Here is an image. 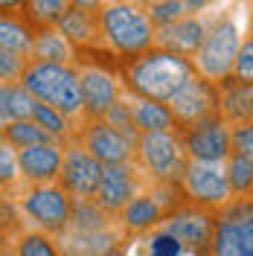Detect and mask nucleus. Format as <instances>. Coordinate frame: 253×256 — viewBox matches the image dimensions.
I'll list each match as a JSON object with an SVG mask.
<instances>
[{
	"instance_id": "nucleus-1",
	"label": "nucleus",
	"mask_w": 253,
	"mask_h": 256,
	"mask_svg": "<svg viewBox=\"0 0 253 256\" xmlns=\"http://www.w3.org/2000/svg\"><path fill=\"white\" fill-rule=\"evenodd\" d=\"M192 76H195V64L190 58L158 47L142 56H134V62L126 67L128 90L154 102H169Z\"/></svg>"
},
{
	"instance_id": "nucleus-2",
	"label": "nucleus",
	"mask_w": 253,
	"mask_h": 256,
	"mask_svg": "<svg viewBox=\"0 0 253 256\" xmlns=\"http://www.w3.org/2000/svg\"><path fill=\"white\" fill-rule=\"evenodd\" d=\"M24 88L38 102L52 105L56 111L70 116L73 122L84 120V99H82V82H79V70L76 67L32 62L26 76H24Z\"/></svg>"
},
{
	"instance_id": "nucleus-3",
	"label": "nucleus",
	"mask_w": 253,
	"mask_h": 256,
	"mask_svg": "<svg viewBox=\"0 0 253 256\" xmlns=\"http://www.w3.org/2000/svg\"><path fill=\"white\" fill-rule=\"evenodd\" d=\"M99 26H102V38L120 56H142L154 47V38H158V26L152 24L148 12H142L131 0L102 6Z\"/></svg>"
},
{
	"instance_id": "nucleus-4",
	"label": "nucleus",
	"mask_w": 253,
	"mask_h": 256,
	"mask_svg": "<svg viewBox=\"0 0 253 256\" xmlns=\"http://www.w3.org/2000/svg\"><path fill=\"white\" fill-rule=\"evenodd\" d=\"M137 160L158 184H180L186 166H190L186 146H184V137L178 131H146V134H140Z\"/></svg>"
},
{
	"instance_id": "nucleus-5",
	"label": "nucleus",
	"mask_w": 253,
	"mask_h": 256,
	"mask_svg": "<svg viewBox=\"0 0 253 256\" xmlns=\"http://www.w3.org/2000/svg\"><path fill=\"white\" fill-rule=\"evenodd\" d=\"M18 210L35 230H44L50 236H62L73 222V198L62 184L30 186L18 198Z\"/></svg>"
},
{
	"instance_id": "nucleus-6",
	"label": "nucleus",
	"mask_w": 253,
	"mask_h": 256,
	"mask_svg": "<svg viewBox=\"0 0 253 256\" xmlns=\"http://www.w3.org/2000/svg\"><path fill=\"white\" fill-rule=\"evenodd\" d=\"M238 50H242V38H238V26L233 20H222L216 24L212 30L206 32L204 47L195 52V73L204 76L212 84H222L224 79L233 76V67H236Z\"/></svg>"
},
{
	"instance_id": "nucleus-7",
	"label": "nucleus",
	"mask_w": 253,
	"mask_h": 256,
	"mask_svg": "<svg viewBox=\"0 0 253 256\" xmlns=\"http://www.w3.org/2000/svg\"><path fill=\"white\" fill-rule=\"evenodd\" d=\"M160 227L166 233H172L174 239L186 248V254L210 256V248H212V239H216V227H218V210L186 204V207L172 210Z\"/></svg>"
},
{
	"instance_id": "nucleus-8",
	"label": "nucleus",
	"mask_w": 253,
	"mask_h": 256,
	"mask_svg": "<svg viewBox=\"0 0 253 256\" xmlns=\"http://www.w3.org/2000/svg\"><path fill=\"white\" fill-rule=\"evenodd\" d=\"M180 190L190 198V204L206 210H224L233 201V190H230V178H227V163H201V160H190Z\"/></svg>"
},
{
	"instance_id": "nucleus-9",
	"label": "nucleus",
	"mask_w": 253,
	"mask_h": 256,
	"mask_svg": "<svg viewBox=\"0 0 253 256\" xmlns=\"http://www.w3.org/2000/svg\"><path fill=\"white\" fill-rule=\"evenodd\" d=\"M102 172H105V163L96 160L82 143H67V154H64L58 184L70 192L73 201H96L99 184H102Z\"/></svg>"
},
{
	"instance_id": "nucleus-10",
	"label": "nucleus",
	"mask_w": 253,
	"mask_h": 256,
	"mask_svg": "<svg viewBox=\"0 0 253 256\" xmlns=\"http://www.w3.org/2000/svg\"><path fill=\"white\" fill-rule=\"evenodd\" d=\"M166 105L172 108L178 128L186 131V128L204 122V120L218 116V84H212V82H206L204 76L195 73Z\"/></svg>"
},
{
	"instance_id": "nucleus-11",
	"label": "nucleus",
	"mask_w": 253,
	"mask_h": 256,
	"mask_svg": "<svg viewBox=\"0 0 253 256\" xmlns=\"http://www.w3.org/2000/svg\"><path fill=\"white\" fill-rule=\"evenodd\" d=\"M184 146L190 160H201V163H227L233 154V126L224 120L222 114L204 120L198 126L184 131Z\"/></svg>"
},
{
	"instance_id": "nucleus-12",
	"label": "nucleus",
	"mask_w": 253,
	"mask_h": 256,
	"mask_svg": "<svg viewBox=\"0 0 253 256\" xmlns=\"http://www.w3.org/2000/svg\"><path fill=\"white\" fill-rule=\"evenodd\" d=\"M79 143L96 160H102L105 166H114V163H134L140 140L120 131V128H114L108 120H94V122H88L82 128Z\"/></svg>"
},
{
	"instance_id": "nucleus-13",
	"label": "nucleus",
	"mask_w": 253,
	"mask_h": 256,
	"mask_svg": "<svg viewBox=\"0 0 253 256\" xmlns=\"http://www.w3.org/2000/svg\"><path fill=\"white\" fill-rule=\"evenodd\" d=\"M79 82H82V99H84V120H105L111 108L120 102V84L105 67H94V64H82Z\"/></svg>"
},
{
	"instance_id": "nucleus-14",
	"label": "nucleus",
	"mask_w": 253,
	"mask_h": 256,
	"mask_svg": "<svg viewBox=\"0 0 253 256\" xmlns=\"http://www.w3.org/2000/svg\"><path fill=\"white\" fill-rule=\"evenodd\" d=\"M64 154H67V143L62 140H52V143H41L18 152L20 160V178L30 184V186H47L56 184L62 175L64 166Z\"/></svg>"
},
{
	"instance_id": "nucleus-15",
	"label": "nucleus",
	"mask_w": 253,
	"mask_h": 256,
	"mask_svg": "<svg viewBox=\"0 0 253 256\" xmlns=\"http://www.w3.org/2000/svg\"><path fill=\"white\" fill-rule=\"evenodd\" d=\"M137 195H140V192H137L134 163H114V166H105L102 184H99V195H96V204H99V207L108 210L111 216H120Z\"/></svg>"
},
{
	"instance_id": "nucleus-16",
	"label": "nucleus",
	"mask_w": 253,
	"mask_h": 256,
	"mask_svg": "<svg viewBox=\"0 0 253 256\" xmlns=\"http://www.w3.org/2000/svg\"><path fill=\"white\" fill-rule=\"evenodd\" d=\"M122 224L108 227V230H67L58 236L62 256H105L114 248H120L126 242Z\"/></svg>"
},
{
	"instance_id": "nucleus-17",
	"label": "nucleus",
	"mask_w": 253,
	"mask_h": 256,
	"mask_svg": "<svg viewBox=\"0 0 253 256\" xmlns=\"http://www.w3.org/2000/svg\"><path fill=\"white\" fill-rule=\"evenodd\" d=\"M206 24L201 18H180L169 26L158 30L154 38V47L158 50H169L174 56H184V58H195V52L204 47L206 41Z\"/></svg>"
},
{
	"instance_id": "nucleus-18",
	"label": "nucleus",
	"mask_w": 253,
	"mask_h": 256,
	"mask_svg": "<svg viewBox=\"0 0 253 256\" xmlns=\"http://www.w3.org/2000/svg\"><path fill=\"white\" fill-rule=\"evenodd\" d=\"M169 212H172V207H166V201L158 192H140L120 212V224H122V230L128 236H140V233H148V230H158Z\"/></svg>"
},
{
	"instance_id": "nucleus-19",
	"label": "nucleus",
	"mask_w": 253,
	"mask_h": 256,
	"mask_svg": "<svg viewBox=\"0 0 253 256\" xmlns=\"http://www.w3.org/2000/svg\"><path fill=\"white\" fill-rule=\"evenodd\" d=\"M218 114L233 128L253 122V84L236 82L233 76L218 84Z\"/></svg>"
},
{
	"instance_id": "nucleus-20",
	"label": "nucleus",
	"mask_w": 253,
	"mask_h": 256,
	"mask_svg": "<svg viewBox=\"0 0 253 256\" xmlns=\"http://www.w3.org/2000/svg\"><path fill=\"white\" fill-rule=\"evenodd\" d=\"M35 105H38V99L24 88V82H3V88H0V122L3 126L32 120Z\"/></svg>"
},
{
	"instance_id": "nucleus-21",
	"label": "nucleus",
	"mask_w": 253,
	"mask_h": 256,
	"mask_svg": "<svg viewBox=\"0 0 253 256\" xmlns=\"http://www.w3.org/2000/svg\"><path fill=\"white\" fill-rule=\"evenodd\" d=\"M32 62H50V64H70L73 47L70 38L58 26H44L32 41Z\"/></svg>"
},
{
	"instance_id": "nucleus-22",
	"label": "nucleus",
	"mask_w": 253,
	"mask_h": 256,
	"mask_svg": "<svg viewBox=\"0 0 253 256\" xmlns=\"http://www.w3.org/2000/svg\"><path fill=\"white\" fill-rule=\"evenodd\" d=\"M131 111H134V126L140 134L146 131H174V114L166 102H154V99H142L137 96L131 102Z\"/></svg>"
},
{
	"instance_id": "nucleus-23",
	"label": "nucleus",
	"mask_w": 253,
	"mask_h": 256,
	"mask_svg": "<svg viewBox=\"0 0 253 256\" xmlns=\"http://www.w3.org/2000/svg\"><path fill=\"white\" fill-rule=\"evenodd\" d=\"M58 30L70 38V44H82V47L94 44L96 35H102L99 15H96V12H90V9H76V6H70V12L62 18Z\"/></svg>"
},
{
	"instance_id": "nucleus-24",
	"label": "nucleus",
	"mask_w": 253,
	"mask_h": 256,
	"mask_svg": "<svg viewBox=\"0 0 253 256\" xmlns=\"http://www.w3.org/2000/svg\"><path fill=\"white\" fill-rule=\"evenodd\" d=\"M3 140H9L18 152H24V148H32V146L52 143L56 137L47 128L38 126L35 120H20V122H12V126H3Z\"/></svg>"
},
{
	"instance_id": "nucleus-25",
	"label": "nucleus",
	"mask_w": 253,
	"mask_h": 256,
	"mask_svg": "<svg viewBox=\"0 0 253 256\" xmlns=\"http://www.w3.org/2000/svg\"><path fill=\"white\" fill-rule=\"evenodd\" d=\"M210 256H248L236 222L230 216H224L222 210H218V227H216V239H212Z\"/></svg>"
},
{
	"instance_id": "nucleus-26",
	"label": "nucleus",
	"mask_w": 253,
	"mask_h": 256,
	"mask_svg": "<svg viewBox=\"0 0 253 256\" xmlns=\"http://www.w3.org/2000/svg\"><path fill=\"white\" fill-rule=\"evenodd\" d=\"M15 256H62V248L56 244V239L44 233V230H24L18 233L15 248H12Z\"/></svg>"
},
{
	"instance_id": "nucleus-27",
	"label": "nucleus",
	"mask_w": 253,
	"mask_h": 256,
	"mask_svg": "<svg viewBox=\"0 0 253 256\" xmlns=\"http://www.w3.org/2000/svg\"><path fill=\"white\" fill-rule=\"evenodd\" d=\"M70 0H26L24 3V9H26V18H30V24L35 26H58L62 24V18L70 12Z\"/></svg>"
},
{
	"instance_id": "nucleus-28",
	"label": "nucleus",
	"mask_w": 253,
	"mask_h": 256,
	"mask_svg": "<svg viewBox=\"0 0 253 256\" xmlns=\"http://www.w3.org/2000/svg\"><path fill=\"white\" fill-rule=\"evenodd\" d=\"M227 178H230V190L233 198H250L253 195V160L233 152L227 158Z\"/></svg>"
},
{
	"instance_id": "nucleus-29",
	"label": "nucleus",
	"mask_w": 253,
	"mask_h": 256,
	"mask_svg": "<svg viewBox=\"0 0 253 256\" xmlns=\"http://www.w3.org/2000/svg\"><path fill=\"white\" fill-rule=\"evenodd\" d=\"M32 38L24 24H18L12 18H3L0 20V50H9V52H18V56H26L32 62Z\"/></svg>"
},
{
	"instance_id": "nucleus-30",
	"label": "nucleus",
	"mask_w": 253,
	"mask_h": 256,
	"mask_svg": "<svg viewBox=\"0 0 253 256\" xmlns=\"http://www.w3.org/2000/svg\"><path fill=\"white\" fill-rule=\"evenodd\" d=\"M222 212L236 222L238 233H242V242H244V254L253 256V195L250 198H233Z\"/></svg>"
},
{
	"instance_id": "nucleus-31",
	"label": "nucleus",
	"mask_w": 253,
	"mask_h": 256,
	"mask_svg": "<svg viewBox=\"0 0 253 256\" xmlns=\"http://www.w3.org/2000/svg\"><path fill=\"white\" fill-rule=\"evenodd\" d=\"M35 122L41 128H47L50 134L56 137V140H70L73 137V120L70 116H64L62 111H56L52 105H44V102H38L35 105V116H32Z\"/></svg>"
},
{
	"instance_id": "nucleus-32",
	"label": "nucleus",
	"mask_w": 253,
	"mask_h": 256,
	"mask_svg": "<svg viewBox=\"0 0 253 256\" xmlns=\"http://www.w3.org/2000/svg\"><path fill=\"white\" fill-rule=\"evenodd\" d=\"M20 178V160H18V148L9 140H0V184L3 192L9 195V186H15Z\"/></svg>"
},
{
	"instance_id": "nucleus-33",
	"label": "nucleus",
	"mask_w": 253,
	"mask_h": 256,
	"mask_svg": "<svg viewBox=\"0 0 253 256\" xmlns=\"http://www.w3.org/2000/svg\"><path fill=\"white\" fill-rule=\"evenodd\" d=\"M184 9H186V0H154L148 6V18H152V24L158 30H163V26L174 24V20H180Z\"/></svg>"
},
{
	"instance_id": "nucleus-34",
	"label": "nucleus",
	"mask_w": 253,
	"mask_h": 256,
	"mask_svg": "<svg viewBox=\"0 0 253 256\" xmlns=\"http://www.w3.org/2000/svg\"><path fill=\"white\" fill-rule=\"evenodd\" d=\"M184 254H186V248L174 239L172 233H166L163 227H158V233L146 244V256H184Z\"/></svg>"
},
{
	"instance_id": "nucleus-35",
	"label": "nucleus",
	"mask_w": 253,
	"mask_h": 256,
	"mask_svg": "<svg viewBox=\"0 0 253 256\" xmlns=\"http://www.w3.org/2000/svg\"><path fill=\"white\" fill-rule=\"evenodd\" d=\"M30 58L26 56H18L9 50H0V79L3 82H24L26 70H30Z\"/></svg>"
},
{
	"instance_id": "nucleus-36",
	"label": "nucleus",
	"mask_w": 253,
	"mask_h": 256,
	"mask_svg": "<svg viewBox=\"0 0 253 256\" xmlns=\"http://www.w3.org/2000/svg\"><path fill=\"white\" fill-rule=\"evenodd\" d=\"M233 79L244 82V84H253V38H244L242 41L236 67H233Z\"/></svg>"
},
{
	"instance_id": "nucleus-37",
	"label": "nucleus",
	"mask_w": 253,
	"mask_h": 256,
	"mask_svg": "<svg viewBox=\"0 0 253 256\" xmlns=\"http://www.w3.org/2000/svg\"><path fill=\"white\" fill-rule=\"evenodd\" d=\"M233 152L244 154L253 160V122L250 126H238L233 128Z\"/></svg>"
},
{
	"instance_id": "nucleus-38",
	"label": "nucleus",
	"mask_w": 253,
	"mask_h": 256,
	"mask_svg": "<svg viewBox=\"0 0 253 256\" xmlns=\"http://www.w3.org/2000/svg\"><path fill=\"white\" fill-rule=\"evenodd\" d=\"M76 9H90V12H99L105 6V0H70Z\"/></svg>"
},
{
	"instance_id": "nucleus-39",
	"label": "nucleus",
	"mask_w": 253,
	"mask_h": 256,
	"mask_svg": "<svg viewBox=\"0 0 253 256\" xmlns=\"http://www.w3.org/2000/svg\"><path fill=\"white\" fill-rule=\"evenodd\" d=\"M206 3H212V0H186V9H190V12H201Z\"/></svg>"
},
{
	"instance_id": "nucleus-40",
	"label": "nucleus",
	"mask_w": 253,
	"mask_h": 256,
	"mask_svg": "<svg viewBox=\"0 0 253 256\" xmlns=\"http://www.w3.org/2000/svg\"><path fill=\"white\" fill-rule=\"evenodd\" d=\"M105 256H126V244H120V248H114L111 254H105Z\"/></svg>"
},
{
	"instance_id": "nucleus-41",
	"label": "nucleus",
	"mask_w": 253,
	"mask_h": 256,
	"mask_svg": "<svg viewBox=\"0 0 253 256\" xmlns=\"http://www.w3.org/2000/svg\"><path fill=\"white\" fill-rule=\"evenodd\" d=\"M3 3V9H9V6H15V3H20V0H0Z\"/></svg>"
},
{
	"instance_id": "nucleus-42",
	"label": "nucleus",
	"mask_w": 253,
	"mask_h": 256,
	"mask_svg": "<svg viewBox=\"0 0 253 256\" xmlns=\"http://www.w3.org/2000/svg\"><path fill=\"white\" fill-rule=\"evenodd\" d=\"M3 256H15V254H9V248H6V250H3Z\"/></svg>"
},
{
	"instance_id": "nucleus-43",
	"label": "nucleus",
	"mask_w": 253,
	"mask_h": 256,
	"mask_svg": "<svg viewBox=\"0 0 253 256\" xmlns=\"http://www.w3.org/2000/svg\"><path fill=\"white\" fill-rule=\"evenodd\" d=\"M148 3H154V0H148Z\"/></svg>"
}]
</instances>
